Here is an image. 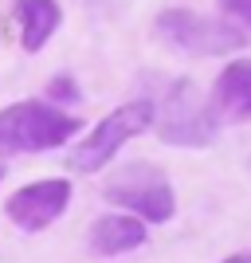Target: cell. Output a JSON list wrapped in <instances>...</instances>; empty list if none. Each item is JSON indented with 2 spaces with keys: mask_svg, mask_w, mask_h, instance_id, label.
I'll list each match as a JSON object with an SVG mask.
<instances>
[{
  "mask_svg": "<svg viewBox=\"0 0 251 263\" xmlns=\"http://www.w3.org/2000/svg\"><path fill=\"white\" fill-rule=\"evenodd\" d=\"M157 138L169 145H185V149H200L216 138L220 114L212 106V99L200 95V87L192 79H177L169 83L161 99L153 102V126Z\"/></svg>",
  "mask_w": 251,
  "mask_h": 263,
  "instance_id": "obj_1",
  "label": "cell"
},
{
  "mask_svg": "<svg viewBox=\"0 0 251 263\" xmlns=\"http://www.w3.org/2000/svg\"><path fill=\"white\" fill-rule=\"evenodd\" d=\"M83 122L51 102H12L0 110V154H44L79 134Z\"/></svg>",
  "mask_w": 251,
  "mask_h": 263,
  "instance_id": "obj_2",
  "label": "cell"
},
{
  "mask_svg": "<svg viewBox=\"0 0 251 263\" xmlns=\"http://www.w3.org/2000/svg\"><path fill=\"white\" fill-rule=\"evenodd\" d=\"M102 197L110 204H118L122 212L138 216L142 224H165L177 212V193L165 169L149 161H126L122 169H114L102 181Z\"/></svg>",
  "mask_w": 251,
  "mask_h": 263,
  "instance_id": "obj_3",
  "label": "cell"
},
{
  "mask_svg": "<svg viewBox=\"0 0 251 263\" xmlns=\"http://www.w3.org/2000/svg\"><path fill=\"white\" fill-rule=\"evenodd\" d=\"M149 126H153V99L126 102V106L110 110L106 118H102L99 126H94V130H90L75 149H71L67 165H71L75 173H94V169H102V165L118 154L122 145L130 142V138L145 134Z\"/></svg>",
  "mask_w": 251,
  "mask_h": 263,
  "instance_id": "obj_4",
  "label": "cell"
},
{
  "mask_svg": "<svg viewBox=\"0 0 251 263\" xmlns=\"http://www.w3.org/2000/svg\"><path fill=\"white\" fill-rule=\"evenodd\" d=\"M153 32L161 35L169 47L185 55H228V51H240L247 44V32L231 28V24H220V20H208L200 12H188V8H169L157 16Z\"/></svg>",
  "mask_w": 251,
  "mask_h": 263,
  "instance_id": "obj_5",
  "label": "cell"
},
{
  "mask_svg": "<svg viewBox=\"0 0 251 263\" xmlns=\"http://www.w3.org/2000/svg\"><path fill=\"white\" fill-rule=\"evenodd\" d=\"M67 204H71V181L47 177V181H32V185L16 189L4 212L20 232H44L67 212Z\"/></svg>",
  "mask_w": 251,
  "mask_h": 263,
  "instance_id": "obj_6",
  "label": "cell"
},
{
  "mask_svg": "<svg viewBox=\"0 0 251 263\" xmlns=\"http://www.w3.org/2000/svg\"><path fill=\"white\" fill-rule=\"evenodd\" d=\"M216 95H212V106H216L220 118L243 122L251 118V59H236L220 71L216 79Z\"/></svg>",
  "mask_w": 251,
  "mask_h": 263,
  "instance_id": "obj_7",
  "label": "cell"
},
{
  "mask_svg": "<svg viewBox=\"0 0 251 263\" xmlns=\"http://www.w3.org/2000/svg\"><path fill=\"white\" fill-rule=\"evenodd\" d=\"M90 252L99 255H122V252H133L145 243V224L130 212H110V216H99L94 228L87 236Z\"/></svg>",
  "mask_w": 251,
  "mask_h": 263,
  "instance_id": "obj_8",
  "label": "cell"
},
{
  "mask_svg": "<svg viewBox=\"0 0 251 263\" xmlns=\"http://www.w3.org/2000/svg\"><path fill=\"white\" fill-rule=\"evenodd\" d=\"M16 20H20V44L28 51H40L55 35L63 8H59V0H16Z\"/></svg>",
  "mask_w": 251,
  "mask_h": 263,
  "instance_id": "obj_9",
  "label": "cell"
},
{
  "mask_svg": "<svg viewBox=\"0 0 251 263\" xmlns=\"http://www.w3.org/2000/svg\"><path fill=\"white\" fill-rule=\"evenodd\" d=\"M220 8L228 12L231 20H240L243 28H251V0H220Z\"/></svg>",
  "mask_w": 251,
  "mask_h": 263,
  "instance_id": "obj_10",
  "label": "cell"
},
{
  "mask_svg": "<svg viewBox=\"0 0 251 263\" xmlns=\"http://www.w3.org/2000/svg\"><path fill=\"white\" fill-rule=\"evenodd\" d=\"M224 263H251V252H240V255H228Z\"/></svg>",
  "mask_w": 251,
  "mask_h": 263,
  "instance_id": "obj_11",
  "label": "cell"
},
{
  "mask_svg": "<svg viewBox=\"0 0 251 263\" xmlns=\"http://www.w3.org/2000/svg\"><path fill=\"white\" fill-rule=\"evenodd\" d=\"M0 181H4V161H0Z\"/></svg>",
  "mask_w": 251,
  "mask_h": 263,
  "instance_id": "obj_12",
  "label": "cell"
}]
</instances>
